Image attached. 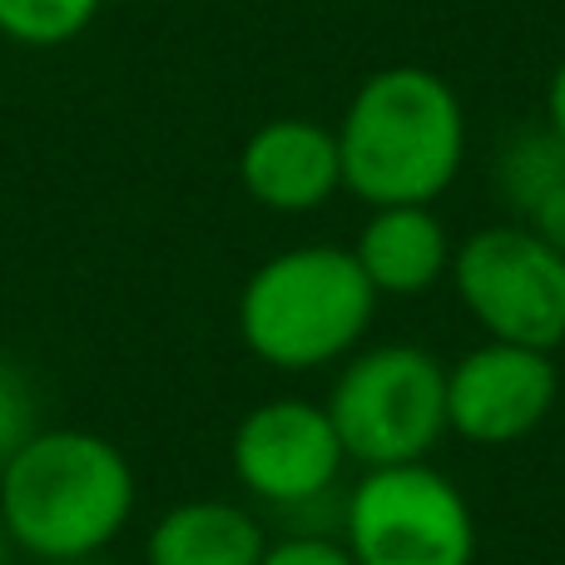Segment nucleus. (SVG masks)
I'll return each instance as SVG.
<instances>
[{
    "instance_id": "obj_1",
    "label": "nucleus",
    "mask_w": 565,
    "mask_h": 565,
    "mask_svg": "<svg viewBox=\"0 0 565 565\" xmlns=\"http://www.w3.org/2000/svg\"><path fill=\"white\" fill-rule=\"evenodd\" d=\"M338 154L362 204H437L467 164V109L437 70L387 65L342 109Z\"/></svg>"
},
{
    "instance_id": "obj_2",
    "label": "nucleus",
    "mask_w": 565,
    "mask_h": 565,
    "mask_svg": "<svg viewBox=\"0 0 565 565\" xmlns=\"http://www.w3.org/2000/svg\"><path fill=\"white\" fill-rule=\"evenodd\" d=\"M135 516V471L95 431H35L0 467V526L10 546L55 565L99 556Z\"/></svg>"
},
{
    "instance_id": "obj_3",
    "label": "nucleus",
    "mask_w": 565,
    "mask_h": 565,
    "mask_svg": "<svg viewBox=\"0 0 565 565\" xmlns=\"http://www.w3.org/2000/svg\"><path fill=\"white\" fill-rule=\"evenodd\" d=\"M377 318V288L352 248H282L248 274L238 292V338L278 372H312L342 362Z\"/></svg>"
},
{
    "instance_id": "obj_4",
    "label": "nucleus",
    "mask_w": 565,
    "mask_h": 565,
    "mask_svg": "<svg viewBox=\"0 0 565 565\" xmlns=\"http://www.w3.org/2000/svg\"><path fill=\"white\" fill-rule=\"evenodd\" d=\"M322 407L348 461H427V451L447 437V362L412 342H382L338 372Z\"/></svg>"
},
{
    "instance_id": "obj_5",
    "label": "nucleus",
    "mask_w": 565,
    "mask_h": 565,
    "mask_svg": "<svg viewBox=\"0 0 565 565\" xmlns=\"http://www.w3.org/2000/svg\"><path fill=\"white\" fill-rule=\"evenodd\" d=\"M342 546L358 565H471L477 516L451 477L427 461L367 467L342 507Z\"/></svg>"
},
{
    "instance_id": "obj_6",
    "label": "nucleus",
    "mask_w": 565,
    "mask_h": 565,
    "mask_svg": "<svg viewBox=\"0 0 565 565\" xmlns=\"http://www.w3.org/2000/svg\"><path fill=\"white\" fill-rule=\"evenodd\" d=\"M451 282L487 338L541 352L565 342V254L526 224H491L457 244Z\"/></svg>"
},
{
    "instance_id": "obj_7",
    "label": "nucleus",
    "mask_w": 565,
    "mask_h": 565,
    "mask_svg": "<svg viewBox=\"0 0 565 565\" xmlns=\"http://www.w3.org/2000/svg\"><path fill=\"white\" fill-rule=\"evenodd\" d=\"M228 461L254 501L274 511H308L338 487L348 451L328 407L308 397H274L234 427Z\"/></svg>"
},
{
    "instance_id": "obj_8",
    "label": "nucleus",
    "mask_w": 565,
    "mask_h": 565,
    "mask_svg": "<svg viewBox=\"0 0 565 565\" xmlns=\"http://www.w3.org/2000/svg\"><path fill=\"white\" fill-rule=\"evenodd\" d=\"M561 372L541 348L487 338L447 367V431L477 447H511L556 412Z\"/></svg>"
},
{
    "instance_id": "obj_9",
    "label": "nucleus",
    "mask_w": 565,
    "mask_h": 565,
    "mask_svg": "<svg viewBox=\"0 0 565 565\" xmlns=\"http://www.w3.org/2000/svg\"><path fill=\"white\" fill-rule=\"evenodd\" d=\"M238 184L268 214H312L342 189L338 129L302 115L268 119L238 149Z\"/></svg>"
},
{
    "instance_id": "obj_10",
    "label": "nucleus",
    "mask_w": 565,
    "mask_h": 565,
    "mask_svg": "<svg viewBox=\"0 0 565 565\" xmlns=\"http://www.w3.org/2000/svg\"><path fill=\"white\" fill-rule=\"evenodd\" d=\"M451 234L431 204H387L372 209V218L358 228L352 258L377 288V298H422L451 274Z\"/></svg>"
},
{
    "instance_id": "obj_11",
    "label": "nucleus",
    "mask_w": 565,
    "mask_h": 565,
    "mask_svg": "<svg viewBox=\"0 0 565 565\" xmlns=\"http://www.w3.org/2000/svg\"><path fill=\"white\" fill-rule=\"evenodd\" d=\"M264 551V521L234 501L214 497L164 511L145 541L149 565H258Z\"/></svg>"
},
{
    "instance_id": "obj_12",
    "label": "nucleus",
    "mask_w": 565,
    "mask_h": 565,
    "mask_svg": "<svg viewBox=\"0 0 565 565\" xmlns=\"http://www.w3.org/2000/svg\"><path fill=\"white\" fill-rule=\"evenodd\" d=\"M561 184H565V145L551 125H536V129L526 125L501 145L497 189L511 204V214L526 218L531 209H536L546 194H556Z\"/></svg>"
},
{
    "instance_id": "obj_13",
    "label": "nucleus",
    "mask_w": 565,
    "mask_h": 565,
    "mask_svg": "<svg viewBox=\"0 0 565 565\" xmlns=\"http://www.w3.org/2000/svg\"><path fill=\"white\" fill-rule=\"evenodd\" d=\"M105 0H0V35L25 50H60L99 20Z\"/></svg>"
},
{
    "instance_id": "obj_14",
    "label": "nucleus",
    "mask_w": 565,
    "mask_h": 565,
    "mask_svg": "<svg viewBox=\"0 0 565 565\" xmlns=\"http://www.w3.org/2000/svg\"><path fill=\"white\" fill-rule=\"evenodd\" d=\"M35 392L10 362H0V467L35 437Z\"/></svg>"
},
{
    "instance_id": "obj_15",
    "label": "nucleus",
    "mask_w": 565,
    "mask_h": 565,
    "mask_svg": "<svg viewBox=\"0 0 565 565\" xmlns=\"http://www.w3.org/2000/svg\"><path fill=\"white\" fill-rule=\"evenodd\" d=\"M258 565H358L342 541L322 536V531H292V536L274 541Z\"/></svg>"
},
{
    "instance_id": "obj_16",
    "label": "nucleus",
    "mask_w": 565,
    "mask_h": 565,
    "mask_svg": "<svg viewBox=\"0 0 565 565\" xmlns=\"http://www.w3.org/2000/svg\"><path fill=\"white\" fill-rule=\"evenodd\" d=\"M521 224H526L536 238H546L551 248H561V254H565V184L556 189V194L541 199V204L531 209V214L521 218Z\"/></svg>"
},
{
    "instance_id": "obj_17",
    "label": "nucleus",
    "mask_w": 565,
    "mask_h": 565,
    "mask_svg": "<svg viewBox=\"0 0 565 565\" xmlns=\"http://www.w3.org/2000/svg\"><path fill=\"white\" fill-rule=\"evenodd\" d=\"M546 125L561 135L565 145V60L556 70H551V85H546Z\"/></svg>"
},
{
    "instance_id": "obj_18",
    "label": "nucleus",
    "mask_w": 565,
    "mask_h": 565,
    "mask_svg": "<svg viewBox=\"0 0 565 565\" xmlns=\"http://www.w3.org/2000/svg\"><path fill=\"white\" fill-rule=\"evenodd\" d=\"M10 561V536H6V526H0V565Z\"/></svg>"
},
{
    "instance_id": "obj_19",
    "label": "nucleus",
    "mask_w": 565,
    "mask_h": 565,
    "mask_svg": "<svg viewBox=\"0 0 565 565\" xmlns=\"http://www.w3.org/2000/svg\"><path fill=\"white\" fill-rule=\"evenodd\" d=\"M55 565H105L99 556H79V561H55Z\"/></svg>"
}]
</instances>
